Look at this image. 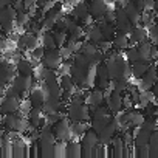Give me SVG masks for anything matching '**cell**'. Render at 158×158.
Listing matches in <instances>:
<instances>
[{
	"label": "cell",
	"instance_id": "6da1fadb",
	"mask_svg": "<svg viewBox=\"0 0 158 158\" xmlns=\"http://www.w3.org/2000/svg\"><path fill=\"white\" fill-rule=\"evenodd\" d=\"M104 62L107 65L110 81H116V79H129L132 76L130 62L127 60V57H126V54L123 51H119L116 56L104 59Z\"/></svg>",
	"mask_w": 158,
	"mask_h": 158
},
{
	"label": "cell",
	"instance_id": "7a4b0ae2",
	"mask_svg": "<svg viewBox=\"0 0 158 158\" xmlns=\"http://www.w3.org/2000/svg\"><path fill=\"white\" fill-rule=\"evenodd\" d=\"M34 85V76H28V74H16L13 77V81L8 84L6 87V93L5 95H11V96H19V98H27L30 90Z\"/></svg>",
	"mask_w": 158,
	"mask_h": 158
},
{
	"label": "cell",
	"instance_id": "3957f363",
	"mask_svg": "<svg viewBox=\"0 0 158 158\" xmlns=\"http://www.w3.org/2000/svg\"><path fill=\"white\" fill-rule=\"evenodd\" d=\"M3 127L11 132V133H25L30 127V121L28 116L20 113V112H14V113H8L3 115Z\"/></svg>",
	"mask_w": 158,
	"mask_h": 158
},
{
	"label": "cell",
	"instance_id": "277c9868",
	"mask_svg": "<svg viewBox=\"0 0 158 158\" xmlns=\"http://www.w3.org/2000/svg\"><path fill=\"white\" fill-rule=\"evenodd\" d=\"M65 115L71 123L77 121H90L92 118V110L89 109V104L85 102H68L67 104V112Z\"/></svg>",
	"mask_w": 158,
	"mask_h": 158
},
{
	"label": "cell",
	"instance_id": "5b68a950",
	"mask_svg": "<svg viewBox=\"0 0 158 158\" xmlns=\"http://www.w3.org/2000/svg\"><path fill=\"white\" fill-rule=\"evenodd\" d=\"M99 144V138L96 130H93L92 127H89L84 135L81 136V146H82V156L85 158H92L96 156V146Z\"/></svg>",
	"mask_w": 158,
	"mask_h": 158
},
{
	"label": "cell",
	"instance_id": "8992f818",
	"mask_svg": "<svg viewBox=\"0 0 158 158\" xmlns=\"http://www.w3.org/2000/svg\"><path fill=\"white\" fill-rule=\"evenodd\" d=\"M16 14L17 11L13 8V5L0 6V31L10 34L16 30Z\"/></svg>",
	"mask_w": 158,
	"mask_h": 158
},
{
	"label": "cell",
	"instance_id": "52a82bcc",
	"mask_svg": "<svg viewBox=\"0 0 158 158\" xmlns=\"http://www.w3.org/2000/svg\"><path fill=\"white\" fill-rule=\"evenodd\" d=\"M70 124H71V121H70V119H68V116L65 115V116H62V118H60L54 126H53L56 141H59V143H68L70 139H73Z\"/></svg>",
	"mask_w": 158,
	"mask_h": 158
},
{
	"label": "cell",
	"instance_id": "ba28073f",
	"mask_svg": "<svg viewBox=\"0 0 158 158\" xmlns=\"http://www.w3.org/2000/svg\"><path fill=\"white\" fill-rule=\"evenodd\" d=\"M104 99H106V106L109 107V110L116 115L118 112L123 110V93L115 92L112 87L104 90Z\"/></svg>",
	"mask_w": 158,
	"mask_h": 158
},
{
	"label": "cell",
	"instance_id": "9c48e42d",
	"mask_svg": "<svg viewBox=\"0 0 158 158\" xmlns=\"http://www.w3.org/2000/svg\"><path fill=\"white\" fill-rule=\"evenodd\" d=\"M156 79H158V68L152 64V65L149 67V70H147V71L139 77V79H136V81H138L136 87H138V90H139V92L152 90L153 84L156 82Z\"/></svg>",
	"mask_w": 158,
	"mask_h": 158
},
{
	"label": "cell",
	"instance_id": "30bf717a",
	"mask_svg": "<svg viewBox=\"0 0 158 158\" xmlns=\"http://www.w3.org/2000/svg\"><path fill=\"white\" fill-rule=\"evenodd\" d=\"M44 64V67H48V68H53V70H57L60 67V64L64 62L62 59V54L59 51V48H50V50H45L44 53V57L40 60Z\"/></svg>",
	"mask_w": 158,
	"mask_h": 158
},
{
	"label": "cell",
	"instance_id": "8fae6325",
	"mask_svg": "<svg viewBox=\"0 0 158 158\" xmlns=\"http://www.w3.org/2000/svg\"><path fill=\"white\" fill-rule=\"evenodd\" d=\"M115 14H116L115 22H113L115 28L119 30V31H123V33H126V34H129L132 31V28H133V23L129 20L124 8L123 6H115Z\"/></svg>",
	"mask_w": 158,
	"mask_h": 158
},
{
	"label": "cell",
	"instance_id": "7c38bea8",
	"mask_svg": "<svg viewBox=\"0 0 158 158\" xmlns=\"http://www.w3.org/2000/svg\"><path fill=\"white\" fill-rule=\"evenodd\" d=\"M20 99H22V98H19V96H11V95L2 96V98H0V115H8V113L19 112Z\"/></svg>",
	"mask_w": 158,
	"mask_h": 158
},
{
	"label": "cell",
	"instance_id": "4fadbf2b",
	"mask_svg": "<svg viewBox=\"0 0 158 158\" xmlns=\"http://www.w3.org/2000/svg\"><path fill=\"white\" fill-rule=\"evenodd\" d=\"M92 68V67H90ZM87 67H81V65H76L71 62V68H70V76L73 77V81L76 84L77 89H85V79H87V73L89 70Z\"/></svg>",
	"mask_w": 158,
	"mask_h": 158
},
{
	"label": "cell",
	"instance_id": "5bb4252c",
	"mask_svg": "<svg viewBox=\"0 0 158 158\" xmlns=\"http://www.w3.org/2000/svg\"><path fill=\"white\" fill-rule=\"evenodd\" d=\"M85 2H87V6H89V14L95 20L102 19L104 13L109 10L107 0H85Z\"/></svg>",
	"mask_w": 158,
	"mask_h": 158
},
{
	"label": "cell",
	"instance_id": "9a60e30c",
	"mask_svg": "<svg viewBox=\"0 0 158 158\" xmlns=\"http://www.w3.org/2000/svg\"><path fill=\"white\" fill-rule=\"evenodd\" d=\"M17 74L14 62L10 60H0V84H10L13 77Z\"/></svg>",
	"mask_w": 158,
	"mask_h": 158
},
{
	"label": "cell",
	"instance_id": "2e32d148",
	"mask_svg": "<svg viewBox=\"0 0 158 158\" xmlns=\"http://www.w3.org/2000/svg\"><path fill=\"white\" fill-rule=\"evenodd\" d=\"M45 96H47V93H45L44 85H33V89L30 90V93H28L27 98L30 99V102H31L33 107L42 109V106L45 102Z\"/></svg>",
	"mask_w": 158,
	"mask_h": 158
},
{
	"label": "cell",
	"instance_id": "e0dca14e",
	"mask_svg": "<svg viewBox=\"0 0 158 158\" xmlns=\"http://www.w3.org/2000/svg\"><path fill=\"white\" fill-rule=\"evenodd\" d=\"M149 39V34H147V28L143 27V25H133L132 31L129 33V40H130V45H136L139 42H144Z\"/></svg>",
	"mask_w": 158,
	"mask_h": 158
},
{
	"label": "cell",
	"instance_id": "ac0fdd59",
	"mask_svg": "<svg viewBox=\"0 0 158 158\" xmlns=\"http://www.w3.org/2000/svg\"><path fill=\"white\" fill-rule=\"evenodd\" d=\"M104 101H106L104 99V90H101L98 87H95L89 93H85V104H89L92 107L101 106V104H104Z\"/></svg>",
	"mask_w": 158,
	"mask_h": 158
},
{
	"label": "cell",
	"instance_id": "d6986e66",
	"mask_svg": "<svg viewBox=\"0 0 158 158\" xmlns=\"http://www.w3.org/2000/svg\"><path fill=\"white\" fill-rule=\"evenodd\" d=\"M71 16L77 20V22H82L85 20L87 17H90L89 14V6H87V2L84 0V2H77L73 5V10H71Z\"/></svg>",
	"mask_w": 158,
	"mask_h": 158
},
{
	"label": "cell",
	"instance_id": "ffe728a7",
	"mask_svg": "<svg viewBox=\"0 0 158 158\" xmlns=\"http://www.w3.org/2000/svg\"><path fill=\"white\" fill-rule=\"evenodd\" d=\"M65 156H67V158H81V156H82L81 141L70 139L68 143H65Z\"/></svg>",
	"mask_w": 158,
	"mask_h": 158
},
{
	"label": "cell",
	"instance_id": "44dd1931",
	"mask_svg": "<svg viewBox=\"0 0 158 158\" xmlns=\"http://www.w3.org/2000/svg\"><path fill=\"white\" fill-rule=\"evenodd\" d=\"M84 30H85V40H90L96 45H99L104 40V36H102V31H101L99 25H89Z\"/></svg>",
	"mask_w": 158,
	"mask_h": 158
},
{
	"label": "cell",
	"instance_id": "7402d4cb",
	"mask_svg": "<svg viewBox=\"0 0 158 158\" xmlns=\"http://www.w3.org/2000/svg\"><path fill=\"white\" fill-rule=\"evenodd\" d=\"M124 11H126V14H127V17H129V20L133 23V25H138L139 23V20H141V11L135 6V3H133V0H126V3H124Z\"/></svg>",
	"mask_w": 158,
	"mask_h": 158
},
{
	"label": "cell",
	"instance_id": "603a6c76",
	"mask_svg": "<svg viewBox=\"0 0 158 158\" xmlns=\"http://www.w3.org/2000/svg\"><path fill=\"white\" fill-rule=\"evenodd\" d=\"M110 147V156L113 158H123L124 156V149H126V144L123 141V136H113L112 143L109 144Z\"/></svg>",
	"mask_w": 158,
	"mask_h": 158
},
{
	"label": "cell",
	"instance_id": "cb8c5ba5",
	"mask_svg": "<svg viewBox=\"0 0 158 158\" xmlns=\"http://www.w3.org/2000/svg\"><path fill=\"white\" fill-rule=\"evenodd\" d=\"M136 48H138V57L139 60H144V62H152V42L147 39L144 42H139L136 44Z\"/></svg>",
	"mask_w": 158,
	"mask_h": 158
},
{
	"label": "cell",
	"instance_id": "d4e9b609",
	"mask_svg": "<svg viewBox=\"0 0 158 158\" xmlns=\"http://www.w3.org/2000/svg\"><path fill=\"white\" fill-rule=\"evenodd\" d=\"M28 121H30V126L31 127L39 129L45 123V113H44V110L39 109V107H33L30 110V113H28Z\"/></svg>",
	"mask_w": 158,
	"mask_h": 158
},
{
	"label": "cell",
	"instance_id": "484cf974",
	"mask_svg": "<svg viewBox=\"0 0 158 158\" xmlns=\"http://www.w3.org/2000/svg\"><path fill=\"white\" fill-rule=\"evenodd\" d=\"M112 44H113V48H116V50H119V51L127 50V47L130 45L129 34H126V33L116 30V31H115V36H113V39H112Z\"/></svg>",
	"mask_w": 158,
	"mask_h": 158
},
{
	"label": "cell",
	"instance_id": "4316f807",
	"mask_svg": "<svg viewBox=\"0 0 158 158\" xmlns=\"http://www.w3.org/2000/svg\"><path fill=\"white\" fill-rule=\"evenodd\" d=\"M14 65H16V71L19 74H28V76H33L34 67H36L31 59H25V57H20Z\"/></svg>",
	"mask_w": 158,
	"mask_h": 158
},
{
	"label": "cell",
	"instance_id": "83f0119b",
	"mask_svg": "<svg viewBox=\"0 0 158 158\" xmlns=\"http://www.w3.org/2000/svg\"><path fill=\"white\" fill-rule=\"evenodd\" d=\"M152 65V62H144V60H136V62H132L130 64V71H132V77L135 79H139L147 70L149 67Z\"/></svg>",
	"mask_w": 158,
	"mask_h": 158
},
{
	"label": "cell",
	"instance_id": "f1b7e54d",
	"mask_svg": "<svg viewBox=\"0 0 158 158\" xmlns=\"http://www.w3.org/2000/svg\"><path fill=\"white\" fill-rule=\"evenodd\" d=\"M90 127V123L89 121H77V123H71L70 124V129H71V135H73V139H81V136L84 135V132Z\"/></svg>",
	"mask_w": 158,
	"mask_h": 158
},
{
	"label": "cell",
	"instance_id": "f546056e",
	"mask_svg": "<svg viewBox=\"0 0 158 158\" xmlns=\"http://www.w3.org/2000/svg\"><path fill=\"white\" fill-rule=\"evenodd\" d=\"M98 25H99V28H101V31H102L104 40H112L113 36H115V31H116L115 25H113V23H109V22H104V20H99Z\"/></svg>",
	"mask_w": 158,
	"mask_h": 158
},
{
	"label": "cell",
	"instance_id": "4dcf8cb0",
	"mask_svg": "<svg viewBox=\"0 0 158 158\" xmlns=\"http://www.w3.org/2000/svg\"><path fill=\"white\" fill-rule=\"evenodd\" d=\"M39 37H40V45L45 50L56 48V42H54V37H53V33L51 31H42L39 34Z\"/></svg>",
	"mask_w": 158,
	"mask_h": 158
},
{
	"label": "cell",
	"instance_id": "1f68e13d",
	"mask_svg": "<svg viewBox=\"0 0 158 158\" xmlns=\"http://www.w3.org/2000/svg\"><path fill=\"white\" fill-rule=\"evenodd\" d=\"M149 158H158V130L150 133L149 139Z\"/></svg>",
	"mask_w": 158,
	"mask_h": 158
},
{
	"label": "cell",
	"instance_id": "d6a6232c",
	"mask_svg": "<svg viewBox=\"0 0 158 158\" xmlns=\"http://www.w3.org/2000/svg\"><path fill=\"white\" fill-rule=\"evenodd\" d=\"M30 22H31L30 11H20L16 14V27L17 28H27Z\"/></svg>",
	"mask_w": 158,
	"mask_h": 158
},
{
	"label": "cell",
	"instance_id": "836d02e7",
	"mask_svg": "<svg viewBox=\"0 0 158 158\" xmlns=\"http://www.w3.org/2000/svg\"><path fill=\"white\" fill-rule=\"evenodd\" d=\"M53 33V37H54V42H56V47L57 48H60V47H64L65 45V42H67V39H68V33L67 31H64V30H54V31H51Z\"/></svg>",
	"mask_w": 158,
	"mask_h": 158
},
{
	"label": "cell",
	"instance_id": "e575fe53",
	"mask_svg": "<svg viewBox=\"0 0 158 158\" xmlns=\"http://www.w3.org/2000/svg\"><path fill=\"white\" fill-rule=\"evenodd\" d=\"M112 89L115 92L126 93L129 89V79H116V81H112Z\"/></svg>",
	"mask_w": 158,
	"mask_h": 158
},
{
	"label": "cell",
	"instance_id": "d590c367",
	"mask_svg": "<svg viewBox=\"0 0 158 158\" xmlns=\"http://www.w3.org/2000/svg\"><path fill=\"white\" fill-rule=\"evenodd\" d=\"M124 54H126V57H127V60L132 64V62H136V60H139V57H138V48H136V45H129L127 47V50H124Z\"/></svg>",
	"mask_w": 158,
	"mask_h": 158
},
{
	"label": "cell",
	"instance_id": "8d00e7d4",
	"mask_svg": "<svg viewBox=\"0 0 158 158\" xmlns=\"http://www.w3.org/2000/svg\"><path fill=\"white\" fill-rule=\"evenodd\" d=\"M44 53H45V48H44L42 45H39V47H36L33 51H30V54H31V60L34 62V65L40 64V60H42V57H44Z\"/></svg>",
	"mask_w": 158,
	"mask_h": 158
},
{
	"label": "cell",
	"instance_id": "74e56055",
	"mask_svg": "<svg viewBox=\"0 0 158 158\" xmlns=\"http://www.w3.org/2000/svg\"><path fill=\"white\" fill-rule=\"evenodd\" d=\"M62 116H65L64 112H51V113H45V123L50 126H54Z\"/></svg>",
	"mask_w": 158,
	"mask_h": 158
},
{
	"label": "cell",
	"instance_id": "f35d334b",
	"mask_svg": "<svg viewBox=\"0 0 158 158\" xmlns=\"http://www.w3.org/2000/svg\"><path fill=\"white\" fill-rule=\"evenodd\" d=\"M144 115L141 112H136V110H132V123H130V127H141L143 121H144Z\"/></svg>",
	"mask_w": 158,
	"mask_h": 158
},
{
	"label": "cell",
	"instance_id": "ab89813d",
	"mask_svg": "<svg viewBox=\"0 0 158 158\" xmlns=\"http://www.w3.org/2000/svg\"><path fill=\"white\" fill-rule=\"evenodd\" d=\"M141 129L144 130H149V132H155L158 130V123L155 118H149V119H144L143 124H141Z\"/></svg>",
	"mask_w": 158,
	"mask_h": 158
},
{
	"label": "cell",
	"instance_id": "60d3db41",
	"mask_svg": "<svg viewBox=\"0 0 158 158\" xmlns=\"http://www.w3.org/2000/svg\"><path fill=\"white\" fill-rule=\"evenodd\" d=\"M153 14H155V13H150V11H143V13H141V20H139V23H141L143 27L150 25L152 22H155Z\"/></svg>",
	"mask_w": 158,
	"mask_h": 158
},
{
	"label": "cell",
	"instance_id": "b9f144b4",
	"mask_svg": "<svg viewBox=\"0 0 158 158\" xmlns=\"http://www.w3.org/2000/svg\"><path fill=\"white\" fill-rule=\"evenodd\" d=\"M31 109H33V106H31L30 99H28V98H22V99H20V106H19V112L28 116V113H30Z\"/></svg>",
	"mask_w": 158,
	"mask_h": 158
},
{
	"label": "cell",
	"instance_id": "7bdbcfd3",
	"mask_svg": "<svg viewBox=\"0 0 158 158\" xmlns=\"http://www.w3.org/2000/svg\"><path fill=\"white\" fill-rule=\"evenodd\" d=\"M133 155L138 158H149V144L141 147H133Z\"/></svg>",
	"mask_w": 158,
	"mask_h": 158
},
{
	"label": "cell",
	"instance_id": "ee69618b",
	"mask_svg": "<svg viewBox=\"0 0 158 158\" xmlns=\"http://www.w3.org/2000/svg\"><path fill=\"white\" fill-rule=\"evenodd\" d=\"M135 106H133V102H132V99H130V95L126 92V96H123V109L124 110H130V109H133Z\"/></svg>",
	"mask_w": 158,
	"mask_h": 158
},
{
	"label": "cell",
	"instance_id": "f6af8a7d",
	"mask_svg": "<svg viewBox=\"0 0 158 158\" xmlns=\"http://www.w3.org/2000/svg\"><path fill=\"white\" fill-rule=\"evenodd\" d=\"M59 51H60V54H62V59H64V60H68V59H71V57H73V51H71L68 47H65V45H64V47H60V48H59Z\"/></svg>",
	"mask_w": 158,
	"mask_h": 158
},
{
	"label": "cell",
	"instance_id": "bcb514c9",
	"mask_svg": "<svg viewBox=\"0 0 158 158\" xmlns=\"http://www.w3.org/2000/svg\"><path fill=\"white\" fill-rule=\"evenodd\" d=\"M36 2H37V0H23V3H25V8H27V11H30V10L36 8Z\"/></svg>",
	"mask_w": 158,
	"mask_h": 158
},
{
	"label": "cell",
	"instance_id": "7dc6e473",
	"mask_svg": "<svg viewBox=\"0 0 158 158\" xmlns=\"http://www.w3.org/2000/svg\"><path fill=\"white\" fill-rule=\"evenodd\" d=\"M152 93L155 95V104L158 106V79H156V82H155L153 87H152Z\"/></svg>",
	"mask_w": 158,
	"mask_h": 158
},
{
	"label": "cell",
	"instance_id": "c3c4849f",
	"mask_svg": "<svg viewBox=\"0 0 158 158\" xmlns=\"http://www.w3.org/2000/svg\"><path fill=\"white\" fill-rule=\"evenodd\" d=\"M6 84H0V98L2 96H5V93H6Z\"/></svg>",
	"mask_w": 158,
	"mask_h": 158
},
{
	"label": "cell",
	"instance_id": "681fc988",
	"mask_svg": "<svg viewBox=\"0 0 158 158\" xmlns=\"http://www.w3.org/2000/svg\"><path fill=\"white\" fill-rule=\"evenodd\" d=\"M14 0H0V6H8V5H13Z\"/></svg>",
	"mask_w": 158,
	"mask_h": 158
},
{
	"label": "cell",
	"instance_id": "f907efd6",
	"mask_svg": "<svg viewBox=\"0 0 158 158\" xmlns=\"http://www.w3.org/2000/svg\"><path fill=\"white\" fill-rule=\"evenodd\" d=\"M3 48H5V42H3V40H0V53L3 51Z\"/></svg>",
	"mask_w": 158,
	"mask_h": 158
},
{
	"label": "cell",
	"instance_id": "816d5d0a",
	"mask_svg": "<svg viewBox=\"0 0 158 158\" xmlns=\"http://www.w3.org/2000/svg\"><path fill=\"white\" fill-rule=\"evenodd\" d=\"M153 44H155V45H156V47H158V39H156V40H155V42H153Z\"/></svg>",
	"mask_w": 158,
	"mask_h": 158
},
{
	"label": "cell",
	"instance_id": "f5cc1de1",
	"mask_svg": "<svg viewBox=\"0 0 158 158\" xmlns=\"http://www.w3.org/2000/svg\"><path fill=\"white\" fill-rule=\"evenodd\" d=\"M156 65H158V57H156ZM156 68H158V67H156Z\"/></svg>",
	"mask_w": 158,
	"mask_h": 158
},
{
	"label": "cell",
	"instance_id": "db71d44e",
	"mask_svg": "<svg viewBox=\"0 0 158 158\" xmlns=\"http://www.w3.org/2000/svg\"><path fill=\"white\" fill-rule=\"evenodd\" d=\"M54 2H57V0H54Z\"/></svg>",
	"mask_w": 158,
	"mask_h": 158
}]
</instances>
